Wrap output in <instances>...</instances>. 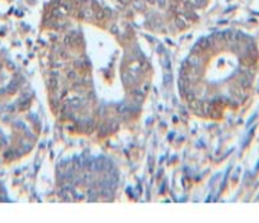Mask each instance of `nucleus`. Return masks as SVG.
Instances as JSON below:
<instances>
[{
    "mask_svg": "<svg viewBox=\"0 0 259 223\" xmlns=\"http://www.w3.org/2000/svg\"><path fill=\"white\" fill-rule=\"evenodd\" d=\"M118 1H121L122 4H127V3H128V0H118Z\"/></svg>",
    "mask_w": 259,
    "mask_h": 223,
    "instance_id": "nucleus-2",
    "label": "nucleus"
},
{
    "mask_svg": "<svg viewBox=\"0 0 259 223\" xmlns=\"http://www.w3.org/2000/svg\"><path fill=\"white\" fill-rule=\"evenodd\" d=\"M158 4H159L160 7H165V4H166V0H158Z\"/></svg>",
    "mask_w": 259,
    "mask_h": 223,
    "instance_id": "nucleus-1",
    "label": "nucleus"
}]
</instances>
